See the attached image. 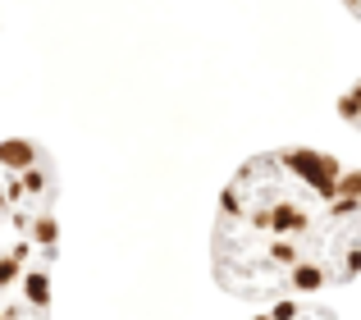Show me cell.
Returning <instances> with one entry per match:
<instances>
[{
    "mask_svg": "<svg viewBox=\"0 0 361 320\" xmlns=\"http://www.w3.org/2000/svg\"><path fill=\"white\" fill-rule=\"evenodd\" d=\"M361 178L320 152H265L229 178L211 270L233 297H311L357 275Z\"/></svg>",
    "mask_w": 361,
    "mask_h": 320,
    "instance_id": "1",
    "label": "cell"
},
{
    "mask_svg": "<svg viewBox=\"0 0 361 320\" xmlns=\"http://www.w3.org/2000/svg\"><path fill=\"white\" fill-rule=\"evenodd\" d=\"M60 183L46 147L0 142V320H51Z\"/></svg>",
    "mask_w": 361,
    "mask_h": 320,
    "instance_id": "2",
    "label": "cell"
},
{
    "mask_svg": "<svg viewBox=\"0 0 361 320\" xmlns=\"http://www.w3.org/2000/svg\"><path fill=\"white\" fill-rule=\"evenodd\" d=\"M252 320H334V312L320 307V302H311V297H274L270 312H261Z\"/></svg>",
    "mask_w": 361,
    "mask_h": 320,
    "instance_id": "3",
    "label": "cell"
},
{
    "mask_svg": "<svg viewBox=\"0 0 361 320\" xmlns=\"http://www.w3.org/2000/svg\"><path fill=\"white\" fill-rule=\"evenodd\" d=\"M348 5H353V0H348Z\"/></svg>",
    "mask_w": 361,
    "mask_h": 320,
    "instance_id": "4",
    "label": "cell"
}]
</instances>
